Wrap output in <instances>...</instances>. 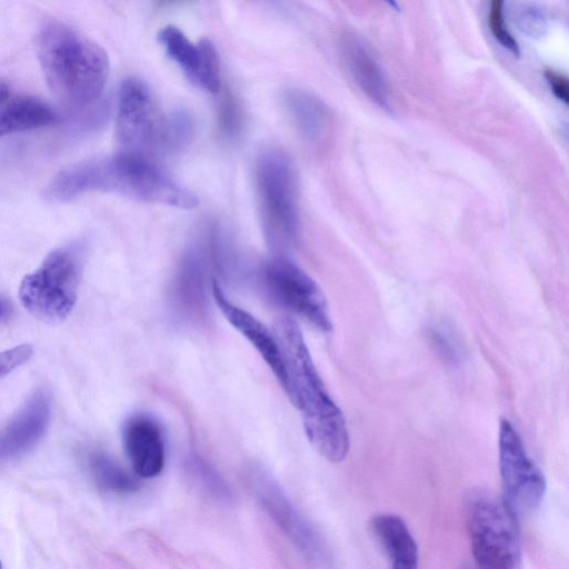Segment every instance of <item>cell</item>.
<instances>
[{
  "label": "cell",
  "mask_w": 569,
  "mask_h": 569,
  "mask_svg": "<svg viewBox=\"0 0 569 569\" xmlns=\"http://www.w3.org/2000/svg\"><path fill=\"white\" fill-rule=\"evenodd\" d=\"M91 191L181 209L198 204L196 194L170 178L153 160L120 151L63 169L52 179L46 194L54 201H68Z\"/></svg>",
  "instance_id": "cell-1"
},
{
  "label": "cell",
  "mask_w": 569,
  "mask_h": 569,
  "mask_svg": "<svg viewBox=\"0 0 569 569\" xmlns=\"http://www.w3.org/2000/svg\"><path fill=\"white\" fill-rule=\"evenodd\" d=\"M272 333L286 368V393L302 412L310 443L328 461L341 462L350 446L346 420L315 367L299 326L290 317H279Z\"/></svg>",
  "instance_id": "cell-2"
},
{
  "label": "cell",
  "mask_w": 569,
  "mask_h": 569,
  "mask_svg": "<svg viewBox=\"0 0 569 569\" xmlns=\"http://www.w3.org/2000/svg\"><path fill=\"white\" fill-rule=\"evenodd\" d=\"M36 50L50 90L64 104L82 109L100 98L109 59L97 42L62 21L49 20L37 32Z\"/></svg>",
  "instance_id": "cell-3"
},
{
  "label": "cell",
  "mask_w": 569,
  "mask_h": 569,
  "mask_svg": "<svg viewBox=\"0 0 569 569\" xmlns=\"http://www.w3.org/2000/svg\"><path fill=\"white\" fill-rule=\"evenodd\" d=\"M116 137L120 152L153 160V154L184 144L190 126L181 111L166 114L143 81L128 78L119 90Z\"/></svg>",
  "instance_id": "cell-4"
},
{
  "label": "cell",
  "mask_w": 569,
  "mask_h": 569,
  "mask_svg": "<svg viewBox=\"0 0 569 569\" xmlns=\"http://www.w3.org/2000/svg\"><path fill=\"white\" fill-rule=\"evenodd\" d=\"M256 186L267 242L277 252L292 249L300 233V214L296 172L284 151L270 148L260 153Z\"/></svg>",
  "instance_id": "cell-5"
},
{
  "label": "cell",
  "mask_w": 569,
  "mask_h": 569,
  "mask_svg": "<svg viewBox=\"0 0 569 569\" xmlns=\"http://www.w3.org/2000/svg\"><path fill=\"white\" fill-rule=\"evenodd\" d=\"M84 246L73 241L51 251L41 266L27 274L19 298L29 313L47 323H59L72 311L84 264Z\"/></svg>",
  "instance_id": "cell-6"
},
{
  "label": "cell",
  "mask_w": 569,
  "mask_h": 569,
  "mask_svg": "<svg viewBox=\"0 0 569 569\" xmlns=\"http://www.w3.org/2000/svg\"><path fill=\"white\" fill-rule=\"evenodd\" d=\"M468 529L479 569H520L521 547L516 517L503 501L476 496L468 507Z\"/></svg>",
  "instance_id": "cell-7"
},
{
  "label": "cell",
  "mask_w": 569,
  "mask_h": 569,
  "mask_svg": "<svg viewBox=\"0 0 569 569\" xmlns=\"http://www.w3.org/2000/svg\"><path fill=\"white\" fill-rule=\"evenodd\" d=\"M499 466L503 503L516 517L535 511L546 492L542 471L528 457L521 438L507 419L499 428Z\"/></svg>",
  "instance_id": "cell-8"
},
{
  "label": "cell",
  "mask_w": 569,
  "mask_h": 569,
  "mask_svg": "<svg viewBox=\"0 0 569 569\" xmlns=\"http://www.w3.org/2000/svg\"><path fill=\"white\" fill-rule=\"evenodd\" d=\"M248 483L264 511L291 543L312 563L328 566L331 558L325 540L272 477L261 468H251Z\"/></svg>",
  "instance_id": "cell-9"
},
{
  "label": "cell",
  "mask_w": 569,
  "mask_h": 569,
  "mask_svg": "<svg viewBox=\"0 0 569 569\" xmlns=\"http://www.w3.org/2000/svg\"><path fill=\"white\" fill-rule=\"evenodd\" d=\"M262 277L268 292L277 302L300 315L321 331L328 332L332 329L322 290L296 263L277 257L264 266Z\"/></svg>",
  "instance_id": "cell-10"
},
{
  "label": "cell",
  "mask_w": 569,
  "mask_h": 569,
  "mask_svg": "<svg viewBox=\"0 0 569 569\" xmlns=\"http://www.w3.org/2000/svg\"><path fill=\"white\" fill-rule=\"evenodd\" d=\"M158 40L168 57L197 87L210 93L221 89V71L218 52L207 39L192 42L179 28L163 27Z\"/></svg>",
  "instance_id": "cell-11"
},
{
  "label": "cell",
  "mask_w": 569,
  "mask_h": 569,
  "mask_svg": "<svg viewBox=\"0 0 569 569\" xmlns=\"http://www.w3.org/2000/svg\"><path fill=\"white\" fill-rule=\"evenodd\" d=\"M50 415V393L46 389L36 390L0 431V461L32 449L43 436Z\"/></svg>",
  "instance_id": "cell-12"
},
{
  "label": "cell",
  "mask_w": 569,
  "mask_h": 569,
  "mask_svg": "<svg viewBox=\"0 0 569 569\" xmlns=\"http://www.w3.org/2000/svg\"><path fill=\"white\" fill-rule=\"evenodd\" d=\"M122 439L127 456L140 477L152 478L161 472L164 442L154 418L144 413L130 416L123 425Z\"/></svg>",
  "instance_id": "cell-13"
},
{
  "label": "cell",
  "mask_w": 569,
  "mask_h": 569,
  "mask_svg": "<svg viewBox=\"0 0 569 569\" xmlns=\"http://www.w3.org/2000/svg\"><path fill=\"white\" fill-rule=\"evenodd\" d=\"M211 289L213 299L224 318L257 349L282 389L287 391L286 368L273 333L252 315L228 300L217 281L212 282Z\"/></svg>",
  "instance_id": "cell-14"
},
{
  "label": "cell",
  "mask_w": 569,
  "mask_h": 569,
  "mask_svg": "<svg viewBox=\"0 0 569 569\" xmlns=\"http://www.w3.org/2000/svg\"><path fill=\"white\" fill-rule=\"evenodd\" d=\"M341 56L359 89L378 107L390 110L385 73L367 46L355 36H346L341 42Z\"/></svg>",
  "instance_id": "cell-15"
},
{
  "label": "cell",
  "mask_w": 569,
  "mask_h": 569,
  "mask_svg": "<svg viewBox=\"0 0 569 569\" xmlns=\"http://www.w3.org/2000/svg\"><path fill=\"white\" fill-rule=\"evenodd\" d=\"M207 253L206 239L201 246H191L183 254L173 281L172 300L187 316H199L204 309Z\"/></svg>",
  "instance_id": "cell-16"
},
{
  "label": "cell",
  "mask_w": 569,
  "mask_h": 569,
  "mask_svg": "<svg viewBox=\"0 0 569 569\" xmlns=\"http://www.w3.org/2000/svg\"><path fill=\"white\" fill-rule=\"evenodd\" d=\"M373 536L385 549L391 569H418V547L405 521L391 513L376 515L370 520Z\"/></svg>",
  "instance_id": "cell-17"
},
{
  "label": "cell",
  "mask_w": 569,
  "mask_h": 569,
  "mask_svg": "<svg viewBox=\"0 0 569 569\" xmlns=\"http://www.w3.org/2000/svg\"><path fill=\"white\" fill-rule=\"evenodd\" d=\"M283 106L299 133L310 142L323 138L329 126V114L323 102L315 94L297 88L284 91Z\"/></svg>",
  "instance_id": "cell-18"
},
{
  "label": "cell",
  "mask_w": 569,
  "mask_h": 569,
  "mask_svg": "<svg viewBox=\"0 0 569 569\" xmlns=\"http://www.w3.org/2000/svg\"><path fill=\"white\" fill-rule=\"evenodd\" d=\"M59 120L56 111L44 101L33 97H19L0 108V138L50 127Z\"/></svg>",
  "instance_id": "cell-19"
},
{
  "label": "cell",
  "mask_w": 569,
  "mask_h": 569,
  "mask_svg": "<svg viewBox=\"0 0 569 569\" xmlns=\"http://www.w3.org/2000/svg\"><path fill=\"white\" fill-rule=\"evenodd\" d=\"M90 469L96 482L103 489L126 493L139 488L137 479L103 452L90 456Z\"/></svg>",
  "instance_id": "cell-20"
},
{
  "label": "cell",
  "mask_w": 569,
  "mask_h": 569,
  "mask_svg": "<svg viewBox=\"0 0 569 569\" xmlns=\"http://www.w3.org/2000/svg\"><path fill=\"white\" fill-rule=\"evenodd\" d=\"M191 469L196 480L203 490L219 501H228L231 498L230 489L220 475L204 460L194 458L191 460Z\"/></svg>",
  "instance_id": "cell-21"
},
{
  "label": "cell",
  "mask_w": 569,
  "mask_h": 569,
  "mask_svg": "<svg viewBox=\"0 0 569 569\" xmlns=\"http://www.w3.org/2000/svg\"><path fill=\"white\" fill-rule=\"evenodd\" d=\"M488 24L497 41H499L501 46L511 51L515 56H519V44L512 34L508 31L505 23L502 1L493 0L490 3Z\"/></svg>",
  "instance_id": "cell-22"
},
{
  "label": "cell",
  "mask_w": 569,
  "mask_h": 569,
  "mask_svg": "<svg viewBox=\"0 0 569 569\" xmlns=\"http://www.w3.org/2000/svg\"><path fill=\"white\" fill-rule=\"evenodd\" d=\"M219 126L223 134L232 137L241 127V111L231 94H226L219 106Z\"/></svg>",
  "instance_id": "cell-23"
},
{
  "label": "cell",
  "mask_w": 569,
  "mask_h": 569,
  "mask_svg": "<svg viewBox=\"0 0 569 569\" xmlns=\"http://www.w3.org/2000/svg\"><path fill=\"white\" fill-rule=\"evenodd\" d=\"M32 347L23 343L0 352V378L21 366L32 356Z\"/></svg>",
  "instance_id": "cell-24"
},
{
  "label": "cell",
  "mask_w": 569,
  "mask_h": 569,
  "mask_svg": "<svg viewBox=\"0 0 569 569\" xmlns=\"http://www.w3.org/2000/svg\"><path fill=\"white\" fill-rule=\"evenodd\" d=\"M546 79L550 84V88L553 94L565 103H568L569 100V86L568 78L558 71L555 70H546L545 72Z\"/></svg>",
  "instance_id": "cell-25"
},
{
  "label": "cell",
  "mask_w": 569,
  "mask_h": 569,
  "mask_svg": "<svg viewBox=\"0 0 569 569\" xmlns=\"http://www.w3.org/2000/svg\"><path fill=\"white\" fill-rule=\"evenodd\" d=\"M10 308L9 301L0 295V322L8 316Z\"/></svg>",
  "instance_id": "cell-26"
},
{
  "label": "cell",
  "mask_w": 569,
  "mask_h": 569,
  "mask_svg": "<svg viewBox=\"0 0 569 569\" xmlns=\"http://www.w3.org/2000/svg\"><path fill=\"white\" fill-rule=\"evenodd\" d=\"M9 94L8 84L3 81H0V104L6 101Z\"/></svg>",
  "instance_id": "cell-27"
},
{
  "label": "cell",
  "mask_w": 569,
  "mask_h": 569,
  "mask_svg": "<svg viewBox=\"0 0 569 569\" xmlns=\"http://www.w3.org/2000/svg\"><path fill=\"white\" fill-rule=\"evenodd\" d=\"M0 569H1V562H0Z\"/></svg>",
  "instance_id": "cell-28"
}]
</instances>
